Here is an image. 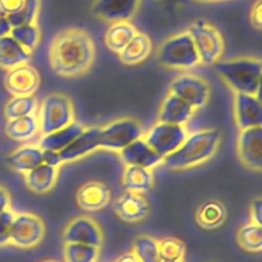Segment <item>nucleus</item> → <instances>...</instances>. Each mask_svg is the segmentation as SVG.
Returning <instances> with one entry per match:
<instances>
[{
	"label": "nucleus",
	"instance_id": "40",
	"mask_svg": "<svg viewBox=\"0 0 262 262\" xmlns=\"http://www.w3.org/2000/svg\"><path fill=\"white\" fill-rule=\"evenodd\" d=\"M251 219L252 223H256L258 225L262 224V200L256 198L251 205Z\"/></svg>",
	"mask_w": 262,
	"mask_h": 262
},
{
	"label": "nucleus",
	"instance_id": "43",
	"mask_svg": "<svg viewBox=\"0 0 262 262\" xmlns=\"http://www.w3.org/2000/svg\"><path fill=\"white\" fill-rule=\"evenodd\" d=\"M11 31L12 26L8 19H7V17H2L0 18V37L8 36V35H11Z\"/></svg>",
	"mask_w": 262,
	"mask_h": 262
},
{
	"label": "nucleus",
	"instance_id": "29",
	"mask_svg": "<svg viewBox=\"0 0 262 262\" xmlns=\"http://www.w3.org/2000/svg\"><path fill=\"white\" fill-rule=\"evenodd\" d=\"M226 208L220 201H207L195 212L196 224L203 229L212 230L223 225L226 220Z\"/></svg>",
	"mask_w": 262,
	"mask_h": 262
},
{
	"label": "nucleus",
	"instance_id": "6",
	"mask_svg": "<svg viewBox=\"0 0 262 262\" xmlns=\"http://www.w3.org/2000/svg\"><path fill=\"white\" fill-rule=\"evenodd\" d=\"M188 31L193 37L201 63L211 66L220 60L225 49V42L223 35L213 25L203 18L195 19Z\"/></svg>",
	"mask_w": 262,
	"mask_h": 262
},
{
	"label": "nucleus",
	"instance_id": "44",
	"mask_svg": "<svg viewBox=\"0 0 262 262\" xmlns=\"http://www.w3.org/2000/svg\"><path fill=\"white\" fill-rule=\"evenodd\" d=\"M116 262H140V261L138 259V257L133 253V251H130L121 254V256L116 259Z\"/></svg>",
	"mask_w": 262,
	"mask_h": 262
},
{
	"label": "nucleus",
	"instance_id": "11",
	"mask_svg": "<svg viewBox=\"0 0 262 262\" xmlns=\"http://www.w3.org/2000/svg\"><path fill=\"white\" fill-rule=\"evenodd\" d=\"M64 243H79L100 248L104 241L99 224L90 216H79L67 224L62 233Z\"/></svg>",
	"mask_w": 262,
	"mask_h": 262
},
{
	"label": "nucleus",
	"instance_id": "41",
	"mask_svg": "<svg viewBox=\"0 0 262 262\" xmlns=\"http://www.w3.org/2000/svg\"><path fill=\"white\" fill-rule=\"evenodd\" d=\"M0 6L8 16L21 9V7L24 6V0H0Z\"/></svg>",
	"mask_w": 262,
	"mask_h": 262
},
{
	"label": "nucleus",
	"instance_id": "45",
	"mask_svg": "<svg viewBox=\"0 0 262 262\" xmlns=\"http://www.w3.org/2000/svg\"><path fill=\"white\" fill-rule=\"evenodd\" d=\"M195 3H203V4H207V3H217V2H223V0H193Z\"/></svg>",
	"mask_w": 262,
	"mask_h": 262
},
{
	"label": "nucleus",
	"instance_id": "24",
	"mask_svg": "<svg viewBox=\"0 0 262 262\" xmlns=\"http://www.w3.org/2000/svg\"><path fill=\"white\" fill-rule=\"evenodd\" d=\"M153 44L149 36L143 32H137L127 45L118 53L120 60L123 64L134 66L144 62L152 53Z\"/></svg>",
	"mask_w": 262,
	"mask_h": 262
},
{
	"label": "nucleus",
	"instance_id": "30",
	"mask_svg": "<svg viewBox=\"0 0 262 262\" xmlns=\"http://www.w3.org/2000/svg\"><path fill=\"white\" fill-rule=\"evenodd\" d=\"M236 241L244 251L261 252L262 249V226L256 223H248L242 226L236 233Z\"/></svg>",
	"mask_w": 262,
	"mask_h": 262
},
{
	"label": "nucleus",
	"instance_id": "47",
	"mask_svg": "<svg viewBox=\"0 0 262 262\" xmlns=\"http://www.w3.org/2000/svg\"><path fill=\"white\" fill-rule=\"evenodd\" d=\"M160 262H184V259H179V261H160Z\"/></svg>",
	"mask_w": 262,
	"mask_h": 262
},
{
	"label": "nucleus",
	"instance_id": "10",
	"mask_svg": "<svg viewBox=\"0 0 262 262\" xmlns=\"http://www.w3.org/2000/svg\"><path fill=\"white\" fill-rule=\"evenodd\" d=\"M170 93L178 95L194 110L203 108L211 98V88L203 77L194 74H181L170 85Z\"/></svg>",
	"mask_w": 262,
	"mask_h": 262
},
{
	"label": "nucleus",
	"instance_id": "26",
	"mask_svg": "<svg viewBox=\"0 0 262 262\" xmlns=\"http://www.w3.org/2000/svg\"><path fill=\"white\" fill-rule=\"evenodd\" d=\"M39 131L37 113L8 120L6 125V134L14 142H29Z\"/></svg>",
	"mask_w": 262,
	"mask_h": 262
},
{
	"label": "nucleus",
	"instance_id": "18",
	"mask_svg": "<svg viewBox=\"0 0 262 262\" xmlns=\"http://www.w3.org/2000/svg\"><path fill=\"white\" fill-rule=\"evenodd\" d=\"M120 158L126 166H139V167L152 170L156 166L161 165L163 158L155 152L149 145L145 143L143 138L134 140L123 149H121Z\"/></svg>",
	"mask_w": 262,
	"mask_h": 262
},
{
	"label": "nucleus",
	"instance_id": "42",
	"mask_svg": "<svg viewBox=\"0 0 262 262\" xmlns=\"http://www.w3.org/2000/svg\"><path fill=\"white\" fill-rule=\"evenodd\" d=\"M12 198L9 191L4 186L0 185V213L11 208Z\"/></svg>",
	"mask_w": 262,
	"mask_h": 262
},
{
	"label": "nucleus",
	"instance_id": "9",
	"mask_svg": "<svg viewBox=\"0 0 262 262\" xmlns=\"http://www.w3.org/2000/svg\"><path fill=\"white\" fill-rule=\"evenodd\" d=\"M45 235V224L39 216L29 212L16 213L9 230V244L18 248H32Z\"/></svg>",
	"mask_w": 262,
	"mask_h": 262
},
{
	"label": "nucleus",
	"instance_id": "13",
	"mask_svg": "<svg viewBox=\"0 0 262 262\" xmlns=\"http://www.w3.org/2000/svg\"><path fill=\"white\" fill-rule=\"evenodd\" d=\"M142 0H94L92 12L110 24L130 21L139 11Z\"/></svg>",
	"mask_w": 262,
	"mask_h": 262
},
{
	"label": "nucleus",
	"instance_id": "36",
	"mask_svg": "<svg viewBox=\"0 0 262 262\" xmlns=\"http://www.w3.org/2000/svg\"><path fill=\"white\" fill-rule=\"evenodd\" d=\"M161 261H179L185 256V244L178 238L167 236L158 241Z\"/></svg>",
	"mask_w": 262,
	"mask_h": 262
},
{
	"label": "nucleus",
	"instance_id": "25",
	"mask_svg": "<svg viewBox=\"0 0 262 262\" xmlns=\"http://www.w3.org/2000/svg\"><path fill=\"white\" fill-rule=\"evenodd\" d=\"M58 180V168L41 163L30 172L25 173V183L31 191L45 194L52 190Z\"/></svg>",
	"mask_w": 262,
	"mask_h": 262
},
{
	"label": "nucleus",
	"instance_id": "21",
	"mask_svg": "<svg viewBox=\"0 0 262 262\" xmlns=\"http://www.w3.org/2000/svg\"><path fill=\"white\" fill-rule=\"evenodd\" d=\"M31 52L25 49L11 35L0 37V69L13 70L18 66L29 64Z\"/></svg>",
	"mask_w": 262,
	"mask_h": 262
},
{
	"label": "nucleus",
	"instance_id": "7",
	"mask_svg": "<svg viewBox=\"0 0 262 262\" xmlns=\"http://www.w3.org/2000/svg\"><path fill=\"white\" fill-rule=\"evenodd\" d=\"M143 126L134 117H121L103 126L100 130L99 148L112 152L121 149L143 137Z\"/></svg>",
	"mask_w": 262,
	"mask_h": 262
},
{
	"label": "nucleus",
	"instance_id": "17",
	"mask_svg": "<svg viewBox=\"0 0 262 262\" xmlns=\"http://www.w3.org/2000/svg\"><path fill=\"white\" fill-rule=\"evenodd\" d=\"M112 198V191L102 181H88L77 190V205L85 212H95L104 208Z\"/></svg>",
	"mask_w": 262,
	"mask_h": 262
},
{
	"label": "nucleus",
	"instance_id": "46",
	"mask_svg": "<svg viewBox=\"0 0 262 262\" xmlns=\"http://www.w3.org/2000/svg\"><path fill=\"white\" fill-rule=\"evenodd\" d=\"M2 17H7V13L4 12V9L2 8V6H0V18H2Z\"/></svg>",
	"mask_w": 262,
	"mask_h": 262
},
{
	"label": "nucleus",
	"instance_id": "15",
	"mask_svg": "<svg viewBox=\"0 0 262 262\" xmlns=\"http://www.w3.org/2000/svg\"><path fill=\"white\" fill-rule=\"evenodd\" d=\"M4 85L13 97L34 95L39 89L40 75L31 66H18L16 69L9 70L4 80Z\"/></svg>",
	"mask_w": 262,
	"mask_h": 262
},
{
	"label": "nucleus",
	"instance_id": "5",
	"mask_svg": "<svg viewBox=\"0 0 262 262\" xmlns=\"http://www.w3.org/2000/svg\"><path fill=\"white\" fill-rule=\"evenodd\" d=\"M37 120L41 135L69 126L75 121V107L71 98L60 93L48 95L37 111Z\"/></svg>",
	"mask_w": 262,
	"mask_h": 262
},
{
	"label": "nucleus",
	"instance_id": "48",
	"mask_svg": "<svg viewBox=\"0 0 262 262\" xmlns=\"http://www.w3.org/2000/svg\"><path fill=\"white\" fill-rule=\"evenodd\" d=\"M42 262H59V261H55V259H47V261H42Z\"/></svg>",
	"mask_w": 262,
	"mask_h": 262
},
{
	"label": "nucleus",
	"instance_id": "37",
	"mask_svg": "<svg viewBox=\"0 0 262 262\" xmlns=\"http://www.w3.org/2000/svg\"><path fill=\"white\" fill-rule=\"evenodd\" d=\"M16 213L9 208L0 213V247L9 244V230Z\"/></svg>",
	"mask_w": 262,
	"mask_h": 262
},
{
	"label": "nucleus",
	"instance_id": "4",
	"mask_svg": "<svg viewBox=\"0 0 262 262\" xmlns=\"http://www.w3.org/2000/svg\"><path fill=\"white\" fill-rule=\"evenodd\" d=\"M157 59L165 69L180 71L191 70L202 64L189 31L179 32L166 39L158 48Z\"/></svg>",
	"mask_w": 262,
	"mask_h": 262
},
{
	"label": "nucleus",
	"instance_id": "22",
	"mask_svg": "<svg viewBox=\"0 0 262 262\" xmlns=\"http://www.w3.org/2000/svg\"><path fill=\"white\" fill-rule=\"evenodd\" d=\"M12 170L19 173H27L42 163V149L37 144H27L18 148L7 158Z\"/></svg>",
	"mask_w": 262,
	"mask_h": 262
},
{
	"label": "nucleus",
	"instance_id": "2",
	"mask_svg": "<svg viewBox=\"0 0 262 262\" xmlns=\"http://www.w3.org/2000/svg\"><path fill=\"white\" fill-rule=\"evenodd\" d=\"M221 131L217 128H206L189 134L183 144L163 158L170 170H188L206 163L217 152L221 143Z\"/></svg>",
	"mask_w": 262,
	"mask_h": 262
},
{
	"label": "nucleus",
	"instance_id": "12",
	"mask_svg": "<svg viewBox=\"0 0 262 262\" xmlns=\"http://www.w3.org/2000/svg\"><path fill=\"white\" fill-rule=\"evenodd\" d=\"M241 162L254 172L262 171V126L241 130L236 143Z\"/></svg>",
	"mask_w": 262,
	"mask_h": 262
},
{
	"label": "nucleus",
	"instance_id": "8",
	"mask_svg": "<svg viewBox=\"0 0 262 262\" xmlns=\"http://www.w3.org/2000/svg\"><path fill=\"white\" fill-rule=\"evenodd\" d=\"M188 135V130L184 125H172L158 121L143 134L142 138L157 155L165 158L175 152Z\"/></svg>",
	"mask_w": 262,
	"mask_h": 262
},
{
	"label": "nucleus",
	"instance_id": "16",
	"mask_svg": "<svg viewBox=\"0 0 262 262\" xmlns=\"http://www.w3.org/2000/svg\"><path fill=\"white\" fill-rule=\"evenodd\" d=\"M100 130H102V127H99V126L85 127L84 131L74 142L70 143L64 149L59 152L63 163L75 162V161L93 153L94 150L99 149Z\"/></svg>",
	"mask_w": 262,
	"mask_h": 262
},
{
	"label": "nucleus",
	"instance_id": "38",
	"mask_svg": "<svg viewBox=\"0 0 262 262\" xmlns=\"http://www.w3.org/2000/svg\"><path fill=\"white\" fill-rule=\"evenodd\" d=\"M42 163L58 168L63 163L59 152L50 149H42Z\"/></svg>",
	"mask_w": 262,
	"mask_h": 262
},
{
	"label": "nucleus",
	"instance_id": "33",
	"mask_svg": "<svg viewBox=\"0 0 262 262\" xmlns=\"http://www.w3.org/2000/svg\"><path fill=\"white\" fill-rule=\"evenodd\" d=\"M133 253L140 262H160L158 241L149 235H140L135 239Z\"/></svg>",
	"mask_w": 262,
	"mask_h": 262
},
{
	"label": "nucleus",
	"instance_id": "20",
	"mask_svg": "<svg viewBox=\"0 0 262 262\" xmlns=\"http://www.w3.org/2000/svg\"><path fill=\"white\" fill-rule=\"evenodd\" d=\"M194 113H195V110L190 104H188L178 95L168 92L158 111V121L185 126L193 118Z\"/></svg>",
	"mask_w": 262,
	"mask_h": 262
},
{
	"label": "nucleus",
	"instance_id": "3",
	"mask_svg": "<svg viewBox=\"0 0 262 262\" xmlns=\"http://www.w3.org/2000/svg\"><path fill=\"white\" fill-rule=\"evenodd\" d=\"M215 70L234 93L258 95L261 90L262 63L259 58L238 57L217 60Z\"/></svg>",
	"mask_w": 262,
	"mask_h": 262
},
{
	"label": "nucleus",
	"instance_id": "19",
	"mask_svg": "<svg viewBox=\"0 0 262 262\" xmlns=\"http://www.w3.org/2000/svg\"><path fill=\"white\" fill-rule=\"evenodd\" d=\"M149 203L143 194L126 191L115 202L118 217L126 223H139L149 213Z\"/></svg>",
	"mask_w": 262,
	"mask_h": 262
},
{
	"label": "nucleus",
	"instance_id": "32",
	"mask_svg": "<svg viewBox=\"0 0 262 262\" xmlns=\"http://www.w3.org/2000/svg\"><path fill=\"white\" fill-rule=\"evenodd\" d=\"M66 262H98L100 248L79 243H64L63 248Z\"/></svg>",
	"mask_w": 262,
	"mask_h": 262
},
{
	"label": "nucleus",
	"instance_id": "39",
	"mask_svg": "<svg viewBox=\"0 0 262 262\" xmlns=\"http://www.w3.org/2000/svg\"><path fill=\"white\" fill-rule=\"evenodd\" d=\"M249 18H251L252 26L256 27L257 30L262 29V3L261 0H257L256 3L253 4L251 9V14H249Z\"/></svg>",
	"mask_w": 262,
	"mask_h": 262
},
{
	"label": "nucleus",
	"instance_id": "31",
	"mask_svg": "<svg viewBox=\"0 0 262 262\" xmlns=\"http://www.w3.org/2000/svg\"><path fill=\"white\" fill-rule=\"evenodd\" d=\"M37 100L34 95L13 97L4 107V116L7 120L24 117V116L37 113Z\"/></svg>",
	"mask_w": 262,
	"mask_h": 262
},
{
	"label": "nucleus",
	"instance_id": "28",
	"mask_svg": "<svg viewBox=\"0 0 262 262\" xmlns=\"http://www.w3.org/2000/svg\"><path fill=\"white\" fill-rule=\"evenodd\" d=\"M138 30L130 21L115 22L111 24L107 32L104 35L105 47L113 53H120L126 45L130 42V40L135 36Z\"/></svg>",
	"mask_w": 262,
	"mask_h": 262
},
{
	"label": "nucleus",
	"instance_id": "1",
	"mask_svg": "<svg viewBox=\"0 0 262 262\" xmlns=\"http://www.w3.org/2000/svg\"><path fill=\"white\" fill-rule=\"evenodd\" d=\"M94 60V41L85 30L70 27L58 32L50 42L49 63L58 76H82L90 71Z\"/></svg>",
	"mask_w": 262,
	"mask_h": 262
},
{
	"label": "nucleus",
	"instance_id": "14",
	"mask_svg": "<svg viewBox=\"0 0 262 262\" xmlns=\"http://www.w3.org/2000/svg\"><path fill=\"white\" fill-rule=\"evenodd\" d=\"M233 112L241 130L262 126V104L257 95L234 93Z\"/></svg>",
	"mask_w": 262,
	"mask_h": 262
},
{
	"label": "nucleus",
	"instance_id": "34",
	"mask_svg": "<svg viewBox=\"0 0 262 262\" xmlns=\"http://www.w3.org/2000/svg\"><path fill=\"white\" fill-rule=\"evenodd\" d=\"M11 36L29 52H34L40 41V29L37 24L21 25L12 27Z\"/></svg>",
	"mask_w": 262,
	"mask_h": 262
},
{
	"label": "nucleus",
	"instance_id": "23",
	"mask_svg": "<svg viewBox=\"0 0 262 262\" xmlns=\"http://www.w3.org/2000/svg\"><path fill=\"white\" fill-rule=\"evenodd\" d=\"M84 125H81L77 121H74L72 123H70L69 126L60 128V130L53 131L50 134L42 135L39 139V145L41 149H50V150H57L60 152L62 149H64L67 145L71 142H74L82 131H84Z\"/></svg>",
	"mask_w": 262,
	"mask_h": 262
},
{
	"label": "nucleus",
	"instance_id": "27",
	"mask_svg": "<svg viewBox=\"0 0 262 262\" xmlns=\"http://www.w3.org/2000/svg\"><path fill=\"white\" fill-rule=\"evenodd\" d=\"M122 183L126 191L144 194L152 190L153 173L152 170L139 166H126L123 171Z\"/></svg>",
	"mask_w": 262,
	"mask_h": 262
},
{
	"label": "nucleus",
	"instance_id": "35",
	"mask_svg": "<svg viewBox=\"0 0 262 262\" xmlns=\"http://www.w3.org/2000/svg\"><path fill=\"white\" fill-rule=\"evenodd\" d=\"M40 0H24V6L21 9L14 13L7 16L12 27L21 26V25L36 24L37 16H39Z\"/></svg>",
	"mask_w": 262,
	"mask_h": 262
}]
</instances>
